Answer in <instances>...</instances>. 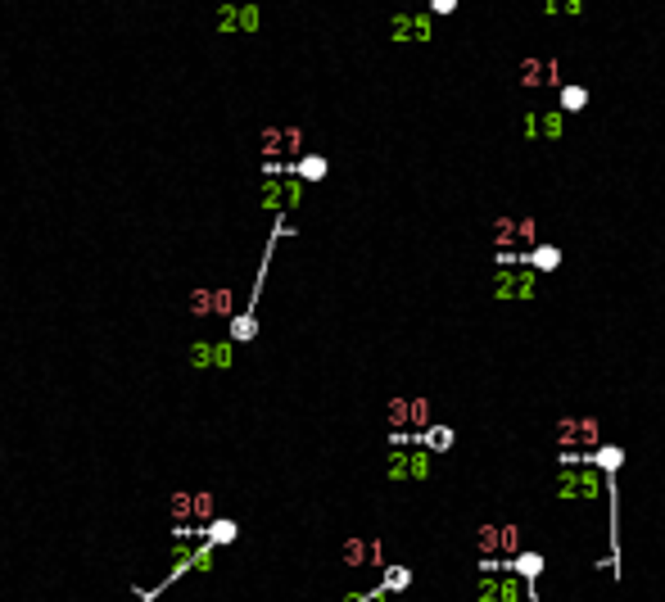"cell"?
<instances>
[{
  "label": "cell",
  "mask_w": 665,
  "mask_h": 602,
  "mask_svg": "<svg viewBox=\"0 0 665 602\" xmlns=\"http://www.w3.org/2000/svg\"><path fill=\"white\" fill-rule=\"evenodd\" d=\"M584 104H588L584 86H561V109H584Z\"/></svg>",
  "instance_id": "9a60e30c"
},
{
  "label": "cell",
  "mask_w": 665,
  "mask_h": 602,
  "mask_svg": "<svg viewBox=\"0 0 665 602\" xmlns=\"http://www.w3.org/2000/svg\"><path fill=\"white\" fill-rule=\"evenodd\" d=\"M480 602H521L516 575H485L480 580Z\"/></svg>",
  "instance_id": "52a82bcc"
},
{
  "label": "cell",
  "mask_w": 665,
  "mask_h": 602,
  "mask_svg": "<svg viewBox=\"0 0 665 602\" xmlns=\"http://www.w3.org/2000/svg\"><path fill=\"white\" fill-rule=\"evenodd\" d=\"M236 362V344L222 340V344H208V340H195L190 344V367H231Z\"/></svg>",
  "instance_id": "5b68a950"
},
{
  "label": "cell",
  "mask_w": 665,
  "mask_h": 602,
  "mask_svg": "<svg viewBox=\"0 0 665 602\" xmlns=\"http://www.w3.org/2000/svg\"><path fill=\"white\" fill-rule=\"evenodd\" d=\"M290 172H294L299 181H322V177H326V158H322V154H308V158H299Z\"/></svg>",
  "instance_id": "8fae6325"
},
{
  "label": "cell",
  "mask_w": 665,
  "mask_h": 602,
  "mask_svg": "<svg viewBox=\"0 0 665 602\" xmlns=\"http://www.w3.org/2000/svg\"><path fill=\"white\" fill-rule=\"evenodd\" d=\"M213 552H217V548L208 544V539H200L195 548H181V552H177V566H172L163 580L150 584V588H136V602H154L158 593H168V588L177 584V580H186L190 571H208V566H213Z\"/></svg>",
  "instance_id": "6da1fadb"
},
{
  "label": "cell",
  "mask_w": 665,
  "mask_h": 602,
  "mask_svg": "<svg viewBox=\"0 0 665 602\" xmlns=\"http://www.w3.org/2000/svg\"><path fill=\"white\" fill-rule=\"evenodd\" d=\"M534 294V272H498V299H529Z\"/></svg>",
  "instance_id": "9c48e42d"
},
{
  "label": "cell",
  "mask_w": 665,
  "mask_h": 602,
  "mask_svg": "<svg viewBox=\"0 0 665 602\" xmlns=\"http://www.w3.org/2000/svg\"><path fill=\"white\" fill-rule=\"evenodd\" d=\"M557 263H561V254L552 249V244H539V249H534V267H539V272H548V267H557Z\"/></svg>",
  "instance_id": "e0dca14e"
},
{
  "label": "cell",
  "mask_w": 665,
  "mask_h": 602,
  "mask_svg": "<svg viewBox=\"0 0 665 602\" xmlns=\"http://www.w3.org/2000/svg\"><path fill=\"white\" fill-rule=\"evenodd\" d=\"M521 82L525 86H534V82H557V64H521Z\"/></svg>",
  "instance_id": "7c38bea8"
},
{
  "label": "cell",
  "mask_w": 665,
  "mask_h": 602,
  "mask_svg": "<svg viewBox=\"0 0 665 602\" xmlns=\"http://www.w3.org/2000/svg\"><path fill=\"white\" fill-rule=\"evenodd\" d=\"M602 466H607V471H615V466H620V448H602V458H598Z\"/></svg>",
  "instance_id": "d6986e66"
},
{
  "label": "cell",
  "mask_w": 665,
  "mask_h": 602,
  "mask_svg": "<svg viewBox=\"0 0 665 602\" xmlns=\"http://www.w3.org/2000/svg\"><path fill=\"white\" fill-rule=\"evenodd\" d=\"M552 494H557V498H588V502H593V498H602V480H598L593 466L584 462V466H571V471H561V475H557V485H552Z\"/></svg>",
  "instance_id": "3957f363"
},
{
  "label": "cell",
  "mask_w": 665,
  "mask_h": 602,
  "mask_svg": "<svg viewBox=\"0 0 665 602\" xmlns=\"http://www.w3.org/2000/svg\"><path fill=\"white\" fill-rule=\"evenodd\" d=\"M200 534L208 539L213 548H222V544H231V539L240 534V525L231 521V516H217V521H208V525H200Z\"/></svg>",
  "instance_id": "30bf717a"
},
{
  "label": "cell",
  "mask_w": 665,
  "mask_h": 602,
  "mask_svg": "<svg viewBox=\"0 0 665 602\" xmlns=\"http://www.w3.org/2000/svg\"><path fill=\"white\" fill-rule=\"evenodd\" d=\"M394 36H430V18H399Z\"/></svg>",
  "instance_id": "5bb4252c"
},
{
  "label": "cell",
  "mask_w": 665,
  "mask_h": 602,
  "mask_svg": "<svg viewBox=\"0 0 665 602\" xmlns=\"http://www.w3.org/2000/svg\"><path fill=\"white\" fill-rule=\"evenodd\" d=\"M286 236V222L276 217V227H272V244ZM272 244H267V258H272ZM267 272V267H263ZM263 272L254 276V294H249V303H244V313H236L231 317V344H249L254 335H258V290H263Z\"/></svg>",
  "instance_id": "7a4b0ae2"
},
{
  "label": "cell",
  "mask_w": 665,
  "mask_h": 602,
  "mask_svg": "<svg viewBox=\"0 0 665 602\" xmlns=\"http://www.w3.org/2000/svg\"><path fill=\"white\" fill-rule=\"evenodd\" d=\"M598 439V421L593 416H566V421L557 426V444L561 448H571V444H593Z\"/></svg>",
  "instance_id": "8992f818"
},
{
  "label": "cell",
  "mask_w": 665,
  "mask_h": 602,
  "mask_svg": "<svg viewBox=\"0 0 665 602\" xmlns=\"http://www.w3.org/2000/svg\"><path fill=\"white\" fill-rule=\"evenodd\" d=\"M453 444V430L448 426H430L426 430V448H448Z\"/></svg>",
  "instance_id": "2e32d148"
},
{
  "label": "cell",
  "mask_w": 665,
  "mask_h": 602,
  "mask_svg": "<svg viewBox=\"0 0 665 602\" xmlns=\"http://www.w3.org/2000/svg\"><path fill=\"white\" fill-rule=\"evenodd\" d=\"M408 580H412V571H403V566H394V571L385 575V588H403V584H408Z\"/></svg>",
  "instance_id": "ac0fdd59"
},
{
  "label": "cell",
  "mask_w": 665,
  "mask_h": 602,
  "mask_svg": "<svg viewBox=\"0 0 665 602\" xmlns=\"http://www.w3.org/2000/svg\"><path fill=\"white\" fill-rule=\"evenodd\" d=\"M516 544H521V539H516L512 525H480V548L485 552H512L516 557Z\"/></svg>",
  "instance_id": "ba28073f"
},
{
  "label": "cell",
  "mask_w": 665,
  "mask_h": 602,
  "mask_svg": "<svg viewBox=\"0 0 665 602\" xmlns=\"http://www.w3.org/2000/svg\"><path fill=\"white\" fill-rule=\"evenodd\" d=\"M430 475V448H408V453H389V480H426Z\"/></svg>",
  "instance_id": "277c9868"
},
{
  "label": "cell",
  "mask_w": 665,
  "mask_h": 602,
  "mask_svg": "<svg viewBox=\"0 0 665 602\" xmlns=\"http://www.w3.org/2000/svg\"><path fill=\"white\" fill-rule=\"evenodd\" d=\"M507 566H512V575H529V580H534V575L544 571V557H539V552H516Z\"/></svg>",
  "instance_id": "4fadbf2b"
}]
</instances>
